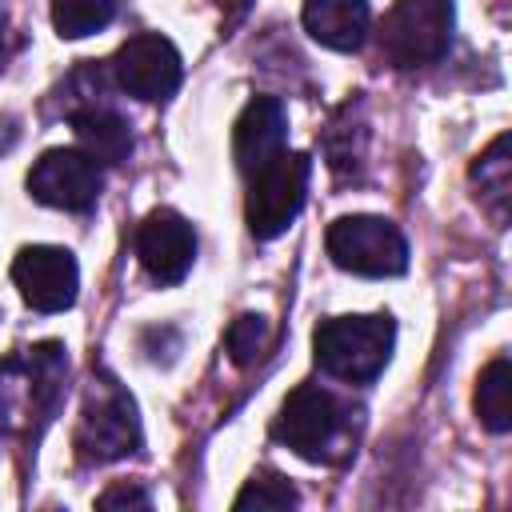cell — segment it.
<instances>
[{"mask_svg": "<svg viewBox=\"0 0 512 512\" xmlns=\"http://www.w3.org/2000/svg\"><path fill=\"white\" fill-rule=\"evenodd\" d=\"M472 184L480 188V200L492 208V216L504 224V216H508V192H512L508 136H496V140H492V148L472 164Z\"/></svg>", "mask_w": 512, "mask_h": 512, "instance_id": "16", "label": "cell"}, {"mask_svg": "<svg viewBox=\"0 0 512 512\" xmlns=\"http://www.w3.org/2000/svg\"><path fill=\"white\" fill-rule=\"evenodd\" d=\"M328 256L356 276H400L408 268V244L384 216H340L328 224Z\"/></svg>", "mask_w": 512, "mask_h": 512, "instance_id": "7", "label": "cell"}, {"mask_svg": "<svg viewBox=\"0 0 512 512\" xmlns=\"http://www.w3.org/2000/svg\"><path fill=\"white\" fill-rule=\"evenodd\" d=\"M116 16V0H52V24L64 40L92 36L108 28Z\"/></svg>", "mask_w": 512, "mask_h": 512, "instance_id": "17", "label": "cell"}, {"mask_svg": "<svg viewBox=\"0 0 512 512\" xmlns=\"http://www.w3.org/2000/svg\"><path fill=\"white\" fill-rule=\"evenodd\" d=\"M304 28L324 48L356 52L368 32V4L364 0H304Z\"/></svg>", "mask_w": 512, "mask_h": 512, "instance_id": "13", "label": "cell"}, {"mask_svg": "<svg viewBox=\"0 0 512 512\" xmlns=\"http://www.w3.org/2000/svg\"><path fill=\"white\" fill-rule=\"evenodd\" d=\"M280 148H284V104L276 96H256L232 128V156L240 172H256Z\"/></svg>", "mask_w": 512, "mask_h": 512, "instance_id": "12", "label": "cell"}, {"mask_svg": "<svg viewBox=\"0 0 512 512\" xmlns=\"http://www.w3.org/2000/svg\"><path fill=\"white\" fill-rule=\"evenodd\" d=\"M136 256L156 284H180L196 260V232L180 212L156 208L136 232Z\"/></svg>", "mask_w": 512, "mask_h": 512, "instance_id": "11", "label": "cell"}, {"mask_svg": "<svg viewBox=\"0 0 512 512\" xmlns=\"http://www.w3.org/2000/svg\"><path fill=\"white\" fill-rule=\"evenodd\" d=\"M72 128H76L80 148H84L96 164H120V160H128V152H132V132H128V124H124V116H116L112 108L88 104V108L72 112Z\"/></svg>", "mask_w": 512, "mask_h": 512, "instance_id": "14", "label": "cell"}, {"mask_svg": "<svg viewBox=\"0 0 512 512\" xmlns=\"http://www.w3.org/2000/svg\"><path fill=\"white\" fill-rule=\"evenodd\" d=\"M4 52H8V20L0 12V64H4Z\"/></svg>", "mask_w": 512, "mask_h": 512, "instance_id": "21", "label": "cell"}, {"mask_svg": "<svg viewBox=\"0 0 512 512\" xmlns=\"http://www.w3.org/2000/svg\"><path fill=\"white\" fill-rule=\"evenodd\" d=\"M104 188L100 164L84 152V148H48L32 172H28V192L48 204V208H64V212H84L96 204Z\"/></svg>", "mask_w": 512, "mask_h": 512, "instance_id": "8", "label": "cell"}, {"mask_svg": "<svg viewBox=\"0 0 512 512\" xmlns=\"http://www.w3.org/2000/svg\"><path fill=\"white\" fill-rule=\"evenodd\" d=\"M96 504H100V508H124V504L148 508L152 500H148V492H144V488H132V484H116V488H108V492H104Z\"/></svg>", "mask_w": 512, "mask_h": 512, "instance_id": "20", "label": "cell"}, {"mask_svg": "<svg viewBox=\"0 0 512 512\" xmlns=\"http://www.w3.org/2000/svg\"><path fill=\"white\" fill-rule=\"evenodd\" d=\"M112 76L136 100H164L180 84V52L160 32H140L112 56Z\"/></svg>", "mask_w": 512, "mask_h": 512, "instance_id": "9", "label": "cell"}, {"mask_svg": "<svg viewBox=\"0 0 512 512\" xmlns=\"http://www.w3.org/2000/svg\"><path fill=\"white\" fill-rule=\"evenodd\" d=\"M476 416L488 432L512 428V368L504 356H496L476 380Z\"/></svg>", "mask_w": 512, "mask_h": 512, "instance_id": "15", "label": "cell"}, {"mask_svg": "<svg viewBox=\"0 0 512 512\" xmlns=\"http://www.w3.org/2000/svg\"><path fill=\"white\" fill-rule=\"evenodd\" d=\"M296 504H300L296 488L284 476H276V472H256L244 484V492L236 496V512H248V508L268 512V508H296Z\"/></svg>", "mask_w": 512, "mask_h": 512, "instance_id": "19", "label": "cell"}, {"mask_svg": "<svg viewBox=\"0 0 512 512\" xmlns=\"http://www.w3.org/2000/svg\"><path fill=\"white\" fill-rule=\"evenodd\" d=\"M136 448H140V416L132 396L108 376L92 380L76 424V456L84 464H108L132 456Z\"/></svg>", "mask_w": 512, "mask_h": 512, "instance_id": "4", "label": "cell"}, {"mask_svg": "<svg viewBox=\"0 0 512 512\" xmlns=\"http://www.w3.org/2000/svg\"><path fill=\"white\" fill-rule=\"evenodd\" d=\"M308 156L304 152H276L272 160H264L256 172H248V204H244V216H248V228L256 240H272L280 236L300 204H304V192H308Z\"/></svg>", "mask_w": 512, "mask_h": 512, "instance_id": "6", "label": "cell"}, {"mask_svg": "<svg viewBox=\"0 0 512 512\" xmlns=\"http://www.w3.org/2000/svg\"><path fill=\"white\" fill-rule=\"evenodd\" d=\"M272 436L284 448H292L300 460L328 464L348 452L344 448L348 444V408L320 384H300L288 392V400L272 424Z\"/></svg>", "mask_w": 512, "mask_h": 512, "instance_id": "2", "label": "cell"}, {"mask_svg": "<svg viewBox=\"0 0 512 512\" xmlns=\"http://www.w3.org/2000/svg\"><path fill=\"white\" fill-rule=\"evenodd\" d=\"M452 44V4L448 0H396L380 24V52L392 68L436 64Z\"/></svg>", "mask_w": 512, "mask_h": 512, "instance_id": "5", "label": "cell"}, {"mask_svg": "<svg viewBox=\"0 0 512 512\" xmlns=\"http://www.w3.org/2000/svg\"><path fill=\"white\" fill-rule=\"evenodd\" d=\"M224 344H228V356H232L236 368H252L256 360H264V352H268V344H272V324H268L264 316L244 312V316H236V320L228 324Z\"/></svg>", "mask_w": 512, "mask_h": 512, "instance_id": "18", "label": "cell"}, {"mask_svg": "<svg viewBox=\"0 0 512 512\" xmlns=\"http://www.w3.org/2000/svg\"><path fill=\"white\" fill-rule=\"evenodd\" d=\"M392 340L396 328L388 316H332L316 328L312 348H316V364L328 376L364 384L388 364Z\"/></svg>", "mask_w": 512, "mask_h": 512, "instance_id": "3", "label": "cell"}, {"mask_svg": "<svg viewBox=\"0 0 512 512\" xmlns=\"http://www.w3.org/2000/svg\"><path fill=\"white\" fill-rule=\"evenodd\" d=\"M12 280H16V288H20L28 308L64 312L76 300L80 268H76V256L68 248L32 244V248H20L16 264H12Z\"/></svg>", "mask_w": 512, "mask_h": 512, "instance_id": "10", "label": "cell"}, {"mask_svg": "<svg viewBox=\"0 0 512 512\" xmlns=\"http://www.w3.org/2000/svg\"><path fill=\"white\" fill-rule=\"evenodd\" d=\"M64 376L68 352L56 340L12 352L0 364V428L12 436H36L64 396Z\"/></svg>", "mask_w": 512, "mask_h": 512, "instance_id": "1", "label": "cell"}]
</instances>
